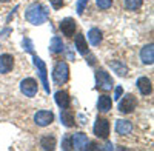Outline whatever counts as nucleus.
<instances>
[{"label":"nucleus","instance_id":"f257e3e1","mask_svg":"<svg viewBox=\"0 0 154 151\" xmlns=\"http://www.w3.org/2000/svg\"><path fill=\"white\" fill-rule=\"evenodd\" d=\"M49 11L46 6H43L42 3L34 2L26 8V12H25V19H26L29 23L32 25H42L48 20Z\"/></svg>","mask_w":154,"mask_h":151},{"label":"nucleus","instance_id":"f03ea898","mask_svg":"<svg viewBox=\"0 0 154 151\" xmlns=\"http://www.w3.org/2000/svg\"><path fill=\"white\" fill-rule=\"evenodd\" d=\"M114 86V80L111 76L103 69V68H99L96 71V88L99 91H111Z\"/></svg>","mask_w":154,"mask_h":151},{"label":"nucleus","instance_id":"7ed1b4c3","mask_svg":"<svg viewBox=\"0 0 154 151\" xmlns=\"http://www.w3.org/2000/svg\"><path fill=\"white\" fill-rule=\"evenodd\" d=\"M53 79L57 85L66 83L69 79V66L66 62H57L54 69H53Z\"/></svg>","mask_w":154,"mask_h":151},{"label":"nucleus","instance_id":"20e7f679","mask_svg":"<svg viewBox=\"0 0 154 151\" xmlns=\"http://www.w3.org/2000/svg\"><path fill=\"white\" fill-rule=\"evenodd\" d=\"M94 134L99 139H103L106 140L108 136H109V122L105 117H97L96 123H94Z\"/></svg>","mask_w":154,"mask_h":151},{"label":"nucleus","instance_id":"39448f33","mask_svg":"<svg viewBox=\"0 0 154 151\" xmlns=\"http://www.w3.org/2000/svg\"><path fill=\"white\" fill-rule=\"evenodd\" d=\"M119 100H120L119 102V111L123 112V114H130V112H133L134 108L137 106V100L133 94H126V96H123V99L120 97Z\"/></svg>","mask_w":154,"mask_h":151},{"label":"nucleus","instance_id":"423d86ee","mask_svg":"<svg viewBox=\"0 0 154 151\" xmlns=\"http://www.w3.org/2000/svg\"><path fill=\"white\" fill-rule=\"evenodd\" d=\"M37 90H38V85H37V82L32 77L23 79L20 82V91H22V94H25L26 97H34L37 94Z\"/></svg>","mask_w":154,"mask_h":151},{"label":"nucleus","instance_id":"0eeeda50","mask_svg":"<svg viewBox=\"0 0 154 151\" xmlns=\"http://www.w3.org/2000/svg\"><path fill=\"white\" fill-rule=\"evenodd\" d=\"M34 122L38 127H48L54 122V112L53 111H46V109H42V111H37L35 116H34Z\"/></svg>","mask_w":154,"mask_h":151},{"label":"nucleus","instance_id":"6e6552de","mask_svg":"<svg viewBox=\"0 0 154 151\" xmlns=\"http://www.w3.org/2000/svg\"><path fill=\"white\" fill-rule=\"evenodd\" d=\"M32 59H34V65L35 68L38 69V76H40V80L43 83V88H45V91L49 93V83H48V79H46V65H45V62L40 59V57H37L34 53H32Z\"/></svg>","mask_w":154,"mask_h":151},{"label":"nucleus","instance_id":"1a4fd4ad","mask_svg":"<svg viewBox=\"0 0 154 151\" xmlns=\"http://www.w3.org/2000/svg\"><path fill=\"white\" fill-rule=\"evenodd\" d=\"M59 28L60 31L63 32V35H66V37H72L75 29H77V25H75V20L71 19V17H66V19H63L59 25Z\"/></svg>","mask_w":154,"mask_h":151},{"label":"nucleus","instance_id":"9d476101","mask_svg":"<svg viewBox=\"0 0 154 151\" xmlns=\"http://www.w3.org/2000/svg\"><path fill=\"white\" fill-rule=\"evenodd\" d=\"M88 137L85 133H75L71 136V148L74 149H86Z\"/></svg>","mask_w":154,"mask_h":151},{"label":"nucleus","instance_id":"9b49d317","mask_svg":"<svg viewBox=\"0 0 154 151\" xmlns=\"http://www.w3.org/2000/svg\"><path fill=\"white\" fill-rule=\"evenodd\" d=\"M12 68H14V57L11 54L0 56V74H8Z\"/></svg>","mask_w":154,"mask_h":151},{"label":"nucleus","instance_id":"f8f14e48","mask_svg":"<svg viewBox=\"0 0 154 151\" xmlns=\"http://www.w3.org/2000/svg\"><path fill=\"white\" fill-rule=\"evenodd\" d=\"M140 59L145 65H152L154 63V46L152 43L149 45H145L142 48V51H140Z\"/></svg>","mask_w":154,"mask_h":151},{"label":"nucleus","instance_id":"ddd939ff","mask_svg":"<svg viewBox=\"0 0 154 151\" xmlns=\"http://www.w3.org/2000/svg\"><path fill=\"white\" fill-rule=\"evenodd\" d=\"M133 131V123L130 120H123V119H119L116 122V133L120 134V136H126Z\"/></svg>","mask_w":154,"mask_h":151},{"label":"nucleus","instance_id":"4468645a","mask_svg":"<svg viewBox=\"0 0 154 151\" xmlns=\"http://www.w3.org/2000/svg\"><path fill=\"white\" fill-rule=\"evenodd\" d=\"M54 100H56V103L63 109V108H69L71 105V97L66 91H57L54 94Z\"/></svg>","mask_w":154,"mask_h":151},{"label":"nucleus","instance_id":"2eb2a0df","mask_svg":"<svg viewBox=\"0 0 154 151\" xmlns=\"http://www.w3.org/2000/svg\"><path fill=\"white\" fill-rule=\"evenodd\" d=\"M137 88L142 96H149L152 93V85L148 77H139L137 79Z\"/></svg>","mask_w":154,"mask_h":151},{"label":"nucleus","instance_id":"dca6fc26","mask_svg":"<svg viewBox=\"0 0 154 151\" xmlns=\"http://www.w3.org/2000/svg\"><path fill=\"white\" fill-rule=\"evenodd\" d=\"M60 120H62V123L65 125L66 128H71V127H74V125H75L74 112H72L71 109H68V108H63V109H62V112H60Z\"/></svg>","mask_w":154,"mask_h":151},{"label":"nucleus","instance_id":"f3484780","mask_svg":"<svg viewBox=\"0 0 154 151\" xmlns=\"http://www.w3.org/2000/svg\"><path fill=\"white\" fill-rule=\"evenodd\" d=\"M97 108H99L100 112H108V111L112 108V100H111V97L106 96V94H102V96L99 97V100H97Z\"/></svg>","mask_w":154,"mask_h":151},{"label":"nucleus","instance_id":"a211bd4d","mask_svg":"<svg viewBox=\"0 0 154 151\" xmlns=\"http://www.w3.org/2000/svg\"><path fill=\"white\" fill-rule=\"evenodd\" d=\"M102 39H103V35H102V31L99 28H91L88 31V40L93 46H99L102 43Z\"/></svg>","mask_w":154,"mask_h":151},{"label":"nucleus","instance_id":"6ab92c4d","mask_svg":"<svg viewBox=\"0 0 154 151\" xmlns=\"http://www.w3.org/2000/svg\"><path fill=\"white\" fill-rule=\"evenodd\" d=\"M74 45H75V48H77V51H79L82 56H86V54H88V45H86V39H85L83 34H77V35H75Z\"/></svg>","mask_w":154,"mask_h":151},{"label":"nucleus","instance_id":"aec40b11","mask_svg":"<svg viewBox=\"0 0 154 151\" xmlns=\"http://www.w3.org/2000/svg\"><path fill=\"white\" fill-rule=\"evenodd\" d=\"M109 68L114 72H117L119 76H128V68H126V65H123V62H120V60H109Z\"/></svg>","mask_w":154,"mask_h":151},{"label":"nucleus","instance_id":"412c9836","mask_svg":"<svg viewBox=\"0 0 154 151\" xmlns=\"http://www.w3.org/2000/svg\"><path fill=\"white\" fill-rule=\"evenodd\" d=\"M63 42H62V39L60 37H53V39H51V45H49V51L53 53V54H60L62 51H63Z\"/></svg>","mask_w":154,"mask_h":151},{"label":"nucleus","instance_id":"4be33fe9","mask_svg":"<svg viewBox=\"0 0 154 151\" xmlns=\"http://www.w3.org/2000/svg\"><path fill=\"white\" fill-rule=\"evenodd\" d=\"M40 146L43 149H54L56 148V137L53 134H46L40 139Z\"/></svg>","mask_w":154,"mask_h":151},{"label":"nucleus","instance_id":"5701e85b","mask_svg":"<svg viewBox=\"0 0 154 151\" xmlns=\"http://www.w3.org/2000/svg\"><path fill=\"white\" fill-rule=\"evenodd\" d=\"M143 0H125V8L130 11H137L140 6H142Z\"/></svg>","mask_w":154,"mask_h":151},{"label":"nucleus","instance_id":"b1692460","mask_svg":"<svg viewBox=\"0 0 154 151\" xmlns=\"http://www.w3.org/2000/svg\"><path fill=\"white\" fill-rule=\"evenodd\" d=\"M88 2H89V0H79V2H77V6L75 8H77V14H79V16L83 14V11H85Z\"/></svg>","mask_w":154,"mask_h":151},{"label":"nucleus","instance_id":"393cba45","mask_svg":"<svg viewBox=\"0 0 154 151\" xmlns=\"http://www.w3.org/2000/svg\"><path fill=\"white\" fill-rule=\"evenodd\" d=\"M96 3L100 9H108L112 5V0H96Z\"/></svg>","mask_w":154,"mask_h":151},{"label":"nucleus","instance_id":"a878e982","mask_svg":"<svg viewBox=\"0 0 154 151\" xmlns=\"http://www.w3.org/2000/svg\"><path fill=\"white\" fill-rule=\"evenodd\" d=\"M62 148H63V149H69V148H71V136H69V134H66L65 137H63Z\"/></svg>","mask_w":154,"mask_h":151},{"label":"nucleus","instance_id":"bb28decb","mask_svg":"<svg viewBox=\"0 0 154 151\" xmlns=\"http://www.w3.org/2000/svg\"><path fill=\"white\" fill-rule=\"evenodd\" d=\"M23 46H25V49H26L28 53L32 54V42H31L29 39H26V37L23 39Z\"/></svg>","mask_w":154,"mask_h":151},{"label":"nucleus","instance_id":"cd10ccee","mask_svg":"<svg viewBox=\"0 0 154 151\" xmlns=\"http://www.w3.org/2000/svg\"><path fill=\"white\" fill-rule=\"evenodd\" d=\"M49 2H51V5H53L54 9H60L63 6V0H49Z\"/></svg>","mask_w":154,"mask_h":151},{"label":"nucleus","instance_id":"c85d7f7f","mask_svg":"<svg viewBox=\"0 0 154 151\" xmlns=\"http://www.w3.org/2000/svg\"><path fill=\"white\" fill-rule=\"evenodd\" d=\"M122 93H123V88L122 86H117V88H116V93H114V99L119 100L122 97Z\"/></svg>","mask_w":154,"mask_h":151},{"label":"nucleus","instance_id":"c756f323","mask_svg":"<svg viewBox=\"0 0 154 151\" xmlns=\"http://www.w3.org/2000/svg\"><path fill=\"white\" fill-rule=\"evenodd\" d=\"M0 2H9V0H0Z\"/></svg>","mask_w":154,"mask_h":151}]
</instances>
